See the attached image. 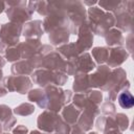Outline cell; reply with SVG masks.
Listing matches in <instances>:
<instances>
[{"instance_id": "1", "label": "cell", "mask_w": 134, "mask_h": 134, "mask_svg": "<svg viewBox=\"0 0 134 134\" xmlns=\"http://www.w3.org/2000/svg\"><path fill=\"white\" fill-rule=\"evenodd\" d=\"M118 102L122 108L129 109V108H132L134 105V97L129 92H122L118 96Z\"/></svg>"}]
</instances>
